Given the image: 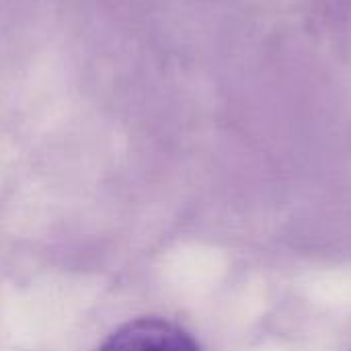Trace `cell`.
Returning <instances> with one entry per match:
<instances>
[{
  "mask_svg": "<svg viewBox=\"0 0 351 351\" xmlns=\"http://www.w3.org/2000/svg\"><path fill=\"white\" fill-rule=\"evenodd\" d=\"M97 351H202V348L183 327L167 319L142 317L113 331Z\"/></svg>",
  "mask_w": 351,
  "mask_h": 351,
  "instance_id": "cell-1",
  "label": "cell"
}]
</instances>
